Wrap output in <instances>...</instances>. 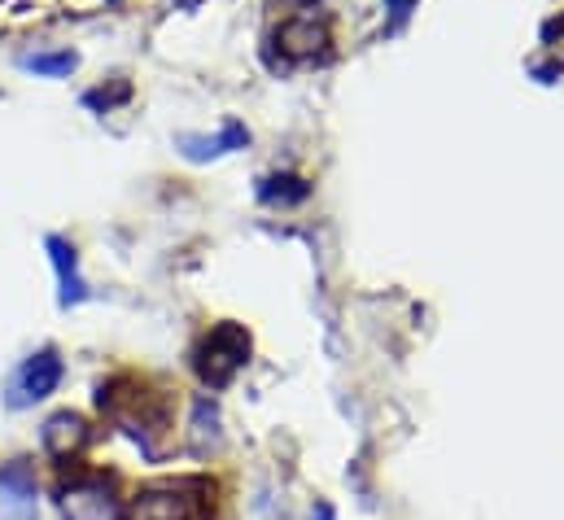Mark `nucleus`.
Here are the masks:
<instances>
[{
	"mask_svg": "<svg viewBox=\"0 0 564 520\" xmlns=\"http://www.w3.org/2000/svg\"><path fill=\"white\" fill-rule=\"evenodd\" d=\"M250 363V333L241 324H214L197 350V376L210 389H223Z\"/></svg>",
	"mask_w": 564,
	"mask_h": 520,
	"instance_id": "nucleus-1",
	"label": "nucleus"
},
{
	"mask_svg": "<svg viewBox=\"0 0 564 520\" xmlns=\"http://www.w3.org/2000/svg\"><path fill=\"white\" fill-rule=\"evenodd\" d=\"M192 482H167V486H150L132 499L128 520H206V504L192 499Z\"/></svg>",
	"mask_w": 564,
	"mask_h": 520,
	"instance_id": "nucleus-2",
	"label": "nucleus"
},
{
	"mask_svg": "<svg viewBox=\"0 0 564 520\" xmlns=\"http://www.w3.org/2000/svg\"><path fill=\"white\" fill-rule=\"evenodd\" d=\"M57 504H62V520H123V504L114 499L110 482H101V477L70 482Z\"/></svg>",
	"mask_w": 564,
	"mask_h": 520,
	"instance_id": "nucleus-3",
	"label": "nucleus"
},
{
	"mask_svg": "<svg viewBox=\"0 0 564 520\" xmlns=\"http://www.w3.org/2000/svg\"><path fill=\"white\" fill-rule=\"evenodd\" d=\"M57 385H62V358H57V350H40V354H31V358L13 372L9 407H31V402L48 398Z\"/></svg>",
	"mask_w": 564,
	"mask_h": 520,
	"instance_id": "nucleus-4",
	"label": "nucleus"
},
{
	"mask_svg": "<svg viewBox=\"0 0 564 520\" xmlns=\"http://www.w3.org/2000/svg\"><path fill=\"white\" fill-rule=\"evenodd\" d=\"M0 508L9 520H40L35 517V473L26 460H13L0 468Z\"/></svg>",
	"mask_w": 564,
	"mask_h": 520,
	"instance_id": "nucleus-5",
	"label": "nucleus"
},
{
	"mask_svg": "<svg viewBox=\"0 0 564 520\" xmlns=\"http://www.w3.org/2000/svg\"><path fill=\"white\" fill-rule=\"evenodd\" d=\"M84 442H88V424H84V416H75V411H57V416L44 424V451L57 455V460H70L75 451H84Z\"/></svg>",
	"mask_w": 564,
	"mask_h": 520,
	"instance_id": "nucleus-6",
	"label": "nucleus"
},
{
	"mask_svg": "<svg viewBox=\"0 0 564 520\" xmlns=\"http://www.w3.org/2000/svg\"><path fill=\"white\" fill-rule=\"evenodd\" d=\"M48 254H53V263H57V276H62V307H70V302H79L84 298V280H79V272H75V250L66 245V241H48Z\"/></svg>",
	"mask_w": 564,
	"mask_h": 520,
	"instance_id": "nucleus-7",
	"label": "nucleus"
},
{
	"mask_svg": "<svg viewBox=\"0 0 564 520\" xmlns=\"http://www.w3.org/2000/svg\"><path fill=\"white\" fill-rule=\"evenodd\" d=\"M250 136H245V128H236V123H228V132L219 136V141H185V154L188 158H210V154H223V150H232V145H245Z\"/></svg>",
	"mask_w": 564,
	"mask_h": 520,
	"instance_id": "nucleus-8",
	"label": "nucleus"
},
{
	"mask_svg": "<svg viewBox=\"0 0 564 520\" xmlns=\"http://www.w3.org/2000/svg\"><path fill=\"white\" fill-rule=\"evenodd\" d=\"M26 66L31 70H40V75H66V70H75V53H57V57H26Z\"/></svg>",
	"mask_w": 564,
	"mask_h": 520,
	"instance_id": "nucleus-9",
	"label": "nucleus"
},
{
	"mask_svg": "<svg viewBox=\"0 0 564 520\" xmlns=\"http://www.w3.org/2000/svg\"><path fill=\"white\" fill-rule=\"evenodd\" d=\"M389 4H394V13H398V18H407V13L416 9V0H389Z\"/></svg>",
	"mask_w": 564,
	"mask_h": 520,
	"instance_id": "nucleus-10",
	"label": "nucleus"
},
{
	"mask_svg": "<svg viewBox=\"0 0 564 520\" xmlns=\"http://www.w3.org/2000/svg\"><path fill=\"white\" fill-rule=\"evenodd\" d=\"M543 35H548V40H556V35H561V40H564V18H556V22H548V31H543Z\"/></svg>",
	"mask_w": 564,
	"mask_h": 520,
	"instance_id": "nucleus-11",
	"label": "nucleus"
}]
</instances>
